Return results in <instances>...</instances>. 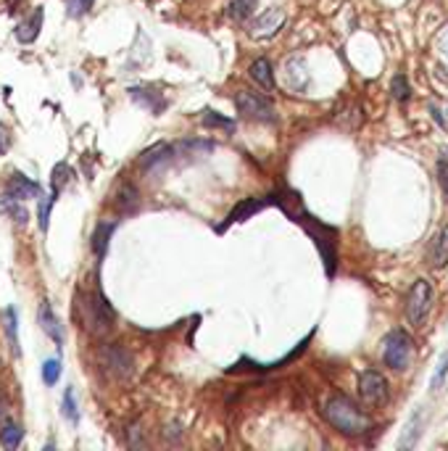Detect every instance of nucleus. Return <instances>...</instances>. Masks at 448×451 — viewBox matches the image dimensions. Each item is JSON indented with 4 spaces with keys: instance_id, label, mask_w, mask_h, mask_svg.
Segmentation results:
<instances>
[{
    "instance_id": "nucleus-13",
    "label": "nucleus",
    "mask_w": 448,
    "mask_h": 451,
    "mask_svg": "<svg viewBox=\"0 0 448 451\" xmlns=\"http://www.w3.org/2000/svg\"><path fill=\"white\" fill-rule=\"evenodd\" d=\"M43 19H45V11L37 9L35 14H32V19L29 21H21V24L16 26V40L19 43H35L37 35H40V29H43Z\"/></svg>"
},
{
    "instance_id": "nucleus-19",
    "label": "nucleus",
    "mask_w": 448,
    "mask_h": 451,
    "mask_svg": "<svg viewBox=\"0 0 448 451\" xmlns=\"http://www.w3.org/2000/svg\"><path fill=\"white\" fill-rule=\"evenodd\" d=\"M113 222H103V225H98V230H95L93 235V251L98 259H103L106 256V248H108V238H111L113 233Z\"/></svg>"
},
{
    "instance_id": "nucleus-21",
    "label": "nucleus",
    "mask_w": 448,
    "mask_h": 451,
    "mask_svg": "<svg viewBox=\"0 0 448 451\" xmlns=\"http://www.w3.org/2000/svg\"><path fill=\"white\" fill-rule=\"evenodd\" d=\"M21 438H24V430H21V425H16V422H6L3 430H0V443H3L6 449H16L19 443H21Z\"/></svg>"
},
{
    "instance_id": "nucleus-31",
    "label": "nucleus",
    "mask_w": 448,
    "mask_h": 451,
    "mask_svg": "<svg viewBox=\"0 0 448 451\" xmlns=\"http://www.w3.org/2000/svg\"><path fill=\"white\" fill-rule=\"evenodd\" d=\"M203 124H206V127H222V130H233L235 127L233 119H224V116H219L216 111H203Z\"/></svg>"
},
{
    "instance_id": "nucleus-25",
    "label": "nucleus",
    "mask_w": 448,
    "mask_h": 451,
    "mask_svg": "<svg viewBox=\"0 0 448 451\" xmlns=\"http://www.w3.org/2000/svg\"><path fill=\"white\" fill-rule=\"evenodd\" d=\"M116 203H119L121 211H135L140 203V196L138 191L132 188V185H121V191H119V198H116Z\"/></svg>"
},
{
    "instance_id": "nucleus-27",
    "label": "nucleus",
    "mask_w": 448,
    "mask_h": 451,
    "mask_svg": "<svg viewBox=\"0 0 448 451\" xmlns=\"http://www.w3.org/2000/svg\"><path fill=\"white\" fill-rule=\"evenodd\" d=\"M390 93H393V98H396V101H409V96H412L409 79H406L404 74H396V77H393V82H390Z\"/></svg>"
},
{
    "instance_id": "nucleus-35",
    "label": "nucleus",
    "mask_w": 448,
    "mask_h": 451,
    "mask_svg": "<svg viewBox=\"0 0 448 451\" xmlns=\"http://www.w3.org/2000/svg\"><path fill=\"white\" fill-rule=\"evenodd\" d=\"M180 438H182V430H180V425H177V422H172V425L164 427V441L166 443H177Z\"/></svg>"
},
{
    "instance_id": "nucleus-29",
    "label": "nucleus",
    "mask_w": 448,
    "mask_h": 451,
    "mask_svg": "<svg viewBox=\"0 0 448 451\" xmlns=\"http://www.w3.org/2000/svg\"><path fill=\"white\" fill-rule=\"evenodd\" d=\"M214 143H208V140H185V143H182L180 146V151H185V153H203V156H206V153H211V151H214Z\"/></svg>"
},
{
    "instance_id": "nucleus-7",
    "label": "nucleus",
    "mask_w": 448,
    "mask_h": 451,
    "mask_svg": "<svg viewBox=\"0 0 448 451\" xmlns=\"http://www.w3.org/2000/svg\"><path fill=\"white\" fill-rule=\"evenodd\" d=\"M359 396L367 407H382L388 401V380L375 370H367L359 377Z\"/></svg>"
},
{
    "instance_id": "nucleus-38",
    "label": "nucleus",
    "mask_w": 448,
    "mask_h": 451,
    "mask_svg": "<svg viewBox=\"0 0 448 451\" xmlns=\"http://www.w3.org/2000/svg\"><path fill=\"white\" fill-rule=\"evenodd\" d=\"M446 119H448V113H446Z\"/></svg>"
},
{
    "instance_id": "nucleus-37",
    "label": "nucleus",
    "mask_w": 448,
    "mask_h": 451,
    "mask_svg": "<svg viewBox=\"0 0 448 451\" xmlns=\"http://www.w3.org/2000/svg\"><path fill=\"white\" fill-rule=\"evenodd\" d=\"M127 435H130V446H143V430H140V425H132L127 430Z\"/></svg>"
},
{
    "instance_id": "nucleus-34",
    "label": "nucleus",
    "mask_w": 448,
    "mask_h": 451,
    "mask_svg": "<svg viewBox=\"0 0 448 451\" xmlns=\"http://www.w3.org/2000/svg\"><path fill=\"white\" fill-rule=\"evenodd\" d=\"M438 183L443 198L448 201V161H438Z\"/></svg>"
},
{
    "instance_id": "nucleus-14",
    "label": "nucleus",
    "mask_w": 448,
    "mask_h": 451,
    "mask_svg": "<svg viewBox=\"0 0 448 451\" xmlns=\"http://www.w3.org/2000/svg\"><path fill=\"white\" fill-rule=\"evenodd\" d=\"M40 325H43V330H45V335L48 338H53L56 343H63V328H61V322H58V317L53 314V309H51V304L48 301H43V306H40Z\"/></svg>"
},
{
    "instance_id": "nucleus-36",
    "label": "nucleus",
    "mask_w": 448,
    "mask_h": 451,
    "mask_svg": "<svg viewBox=\"0 0 448 451\" xmlns=\"http://www.w3.org/2000/svg\"><path fill=\"white\" fill-rule=\"evenodd\" d=\"M9 148H11V132L6 124H0V156L9 153Z\"/></svg>"
},
{
    "instance_id": "nucleus-15",
    "label": "nucleus",
    "mask_w": 448,
    "mask_h": 451,
    "mask_svg": "<svg viewBox=\"0 0 448 451\" xmlns=\"http://www.w3.org/2000/svg\"><path fill=\"white\" fill-rule=\"evenodd\" d=\"M3 328H6V335H9V346L14 351V356H21V343H19V312L16 306H9L3 309Z\"/></svg>"
},
{
    "instance_id": "nucleus-28",
    "label": "nucleus",
    "mask_w": 448,
    "mask_h": 451,
    "mask_svg": "<svg viewBox=\"0 0 448 451\" xmlns=\"http://www.w3.org/2000/svg\"><path fill=\"white\" fill-rule=\"evenodd\" d=\"M63 417L69 420L71 425H77L79 422V412H77V401H74V390L71 388H66V393H63Z\"/></svg>"
},
{
    "instance_id": "nucleus-24",
    "label": "nucleus",
    "mask_w": 448,
    "mask_h": 451,
    "mask_svg": "<svg viewBox=\"0 0 448 451\" xmlns=\"http://www.w3.org/2000/svg\"><path fill=\"white\" fill-rule=\"evenodd\" d=\"M448 380V351L446 354H440L438 359V367H435V373H432V380H430V390L432 393H438Z\"/></svg>"
},
{
    "instance_id": "nucleus-5",
    "label": "nucleus",
    "mask_w": 448,
    "mask_h": 451,
    "mask_svg": "<svg viewBox=\"0 0 448 451\" xmlns=\"http://www.w3.org/2000/svg\"><path fill=\"white\" fill-rule=\"evenodd\" d=\"M82 312H85V325L93 333H106V330H111V322H113V309L108 306L101 293H93V295H82Z\"/></svg>"
},
{
    "instance_id": "nucleus-30",
    "label": "nucleus",
    "mask_w": 448,
    "mask_h": 451,
    "mask_svg": "<svg viewBox=\"0 0 448 451\" xmlns=\"http://www.w3.org/2000/svg\"><path fill=\"white\" fill-rule=\"evenodd\" d=\"M58 377H61V362H58V359H48V362L43 365L45 385H56V382H58Z\"/></svg>"
},
{
    "instance_id": "nucleus-2",
    "label": "nucleus",
    "mask_w": 448,
    "mask_h": 451,
    "mask_svg": "<svg viewBox=\"0 0 448 451\" xmlns=\"http://www.w3.org/2000/svg\"><path fill=\"white\" fill-rule=\"evenodd\" d=\"M432 285L430 280H414V285L409 288V295H406V317L412 322L414 328H424L427 322V314L432 309Z\"/></svg>"
},
{
    "instance_id": "nucleus-18",
    "label": "nucleus",
    "mask_w": 448,
    "mask_h": 451,
    "mask_svg": "<svg viewBox=\"0 0 448 451\" xmlns=\"http://www.w3.org/2000/svg\"><path fill=\"white\" fill-rule=\"evenodd\" d=\"M430 261H432V267H443V264L448 261V225L440 227L438 235L432 238V243H430Z\"/></svg>"
},
{
    "instance_id": "nucleus-8",
    "label": "nucleus",
    "mask_w": 448,
    "mask_h": 451,
    "mask_svg": "<svg viewBox=\"0 0 448 451\" xmlns=\"http://www.w3.org/2000/svg\"><path fill=\"white\" fill-rule=\"evenodd\" d=\"M311 82L309 66L303 61L301 56H287L282 64V85L290 90V93H303Z\"/></svg>"
},
{
    "instance_id": "nucleus-17",
    "label": "nucleus",
    "mask_w": 448,
    "mask_h": 451,
    "mask_svg": "<svg viewBox=\"0 0 448 451\" xmlns=\"http://www.w3.org/2000/svg\"><path fill=\"white\" fill-rule=\"evenodd\" d=\"M248 74L250 79L259 87H264V90H272V87H275V71H272V64H269L267 59H256V61L250 64Z\"/></svg>"
},
{
    "instance_id": "nucleus-6",
    "label": "nucleus",
    "mask_w": 448,
    "mask_h": 451,
    "mask_svg": "<svg viewBox=\"0 0 448 451\" xmlns=\"http://www.w3.org/2000/svg\"><path fill=\"white\" fill-rule=\"evenodd\" d=\"M98 359H101L106 373L111 375V377H116V380H130L132 373H135V359H132V354L127 348L121 346H103Z\"/></svg>"
},
{
    "instance_id": "nucleus-10",
    "label": "nucleus",
    "mask_w": 448,
    "mask_h": 451,
    "mask_svg": "<svg viewBox=\"0 0 448 451\" xmlns=\"http://www.w3.org/2000/svg\"><path fill=\"white\" fill-rule=\"evenodd\" d=\"M424 430V409H414L412 417L404 422V430H401V438H398V449L401 451H412L419 441V435Z\"/></svg>"
},
{
    "instance_id": "nucleus-32",
    "label": "nucleus",
    "mask_w": 448,
    "mask_h": 451,
    "mask_svg": "<svg viewBox=\"0 0 448 451\" xmlns=\"http://www.w3.org/2000/svg\"><path fill=\"white\" fill-rule=\"evenodd\" d=\"M69 177H71V169L66 164H56V166H53V180H51L53 188H58V191H61L63 185L69 183Z\"/></svg>"
},
{
    "instance_id": "nucleus-23",
    "label": "nucleus",
    "mask_w": 448,
    "mask_h": 451,
    "mask_svg": "<svg viewBox=\"0 0 448 451\" xmlns=\"http://www.w3.org/2000/svg\"><path fill=\"white\" fill-rule=\"evenodd\" d=\"M0 206L6 208V211H9L11 217L16 219L19 225L24 227L26 222H29V211H26L24 206H21V201L19 198H11V196H3V201H0Z\"/></svg>"
},
{
    "instance_id": "nucleus-9",
    "label": "nucleus",
    "mask_w": 448,
    "mask_h": 451,
    "mask_svg": "<svg viewBox=\"0 0 448 451\" xmlns=\"http://www.w3.org/2000/svg\"><path fill=\"white\" fill-rule=\"evenodd\" d=\"M282 24H285V11L280 9V6H272V9H267L264 14H259V16L250 21V35L269 37V35H275Z\"/></svg>"
},
{
    "instance_id": "nucleus-1",
    "label": "nucleus",
    "mask_w": 448,
    "mask_h": 451,
    "mask_svg": "<svg viewBox=\"0 0 448 451\" xmlns=\"http://www.w3.org/2000/svg\"><path fill=\"white\" fill-rule=\"evenodd\" d=\"M325 417L335 430H340L343 435H362L372 427V420L367 412L356 407L351 399L345 396H332L325 404Z\"/></svg>"
},
{
    "instance_id": "nucleus-12",
    "label": "nucleus",
    "mask_w": 448,
    "mask_h": 451,
    "mask_svg": "<svg viewBox=\"0 0 448 451\" xmlns=\"http://www.w3.org/2000/svg\"><path fill=\"white\" fill-rule=\"evenodd\" d=\"M37 193H40V185L32 183V180H26L24 174H11V185H9V193L6 196H11V198H35Z\"/></svg>"
},
{
    "instance_id": "nucleus-3",
    "label": "nucleus",
    "mask_w": 448,
    "mask_h": 451,
    "mask_svg": "<svg viewBox=\"0 0 448 451\" xmlns=\"http://www.w3.org/2000/svg\"><path fill=\"white\" fill-rule=\"evenodd\" d=\"M412 354H414V343L409 333H404V330L388 333V338L382 343V359H385V365H388L390 370H396V373L409 370Z\"/></svg>"
},
{
    "instance_id": "nucleus-16",
    "label": "nucleus",
    "mask_w": 448,
    "mask_h": 451,
    "mask_svg": "<svg viewBox=\"0 0 448 451\" xmlns=\"http://www.w3.org/2000/svg\"><path fill=\"white\" fill-rule=\"evenodd\" d=\"M130 98L135 101V103L146 106L151 113H158L161 108H164V98L158 96L156 90H151V87H132Z\"/></svg>"
},
{
    "instance_id": "nucleus-33",
    "label": "nucleus",
    "mask_w": 448,
    "mask_h": 451,
    "mask_svg": "<svg viewBox=\"0 0 448 451\" xmlns=\"http://www.w3.org/2000/svg\"><path fill=\"white\" fill-rule=\"evenodd\" d=\"M69 3V14L71 16H82L87 11L93 9V0H66Z\"/></svg>"
},
{
    "instance_id": "nucleus-4",
    "label": "nucleus",
    "mask_w": 448,
    "mask_h": 451,
    "mask_svg": "<svg viewBox=\"0 0 448 451\" xmlns=\"http://www.w3.org/2000/svg\"><path fill=\"white\" fill-rule=\"evenodd\" d=\"M235 106H238V111L243 116H248L253 122H261V124H275L277 122V111L272 101H267L264 96L259 93H250V90H238L235 93Z\"/></svg>"
},
{
    "instance_id": "nucleus-20",
    "label": "nucleus",
    "mask_w": 448,
    "mask_h": 451,
    "mask_svg": "<svg viewBox=\"0 0 448 451\" xmlns=\"http://www.w3.org/2000/svg\"><path fill=\"white\" fill-rule=\"evenodd\" d=\"M256 6H259V0H233L230 3V19L233 21H245L256 11Z\"/></svg>"
},
{
    "instance_id": "nucleus-22",
    "label": "nucleus",
    "mask_w": 448,
    "mask_h": 451,
    "mask_svg": "<svg viewBox=\"0 0 448 451\" xmlns=\"http://www.w3.org/2000/svg\"><path fill=\"white\" fill-rule=\"evenodd\" d=\"M58 188H53L51 196H45L40 201V208H37V222H40V230H48V222H51V208L56 206V201H58Z\"/></svg>"
},
{
    "instance_id": "nucleus-26",
    "label": "nucleus",
    "mask_w": 448,
    "mask_h": 451,
    "mask_svg": "<svg viewBox=\"0 0 448 451\" xmlns=\"http://www.w3.org/2000/svg\"><path fill=\"white\" fill-rule=\"evenodd\" d=\"M264 203H267V201H245V203H240L238 208H233V214L227 217V222H243V219L248 217V214L259 211Z\"/></svg>"
},
{
    "instance_id": "nucleus-11",
    "label": "nucleus",
    "mask_w": 448,
    "mask_h": 451,
    "mask_svg": "<svg viewBox=\"0 0 448 451\" xmlns=\"http://www.w3.org/2000/svg\"><path fill=\"white\" fill-rule=\"evenodd\" d=\"M174 156V148L166 146V143H158L153 146L151 151H146L143 156H140V169L143 172H156V169H164Z\"/></svg>"
}]
</instances>
